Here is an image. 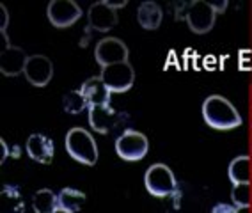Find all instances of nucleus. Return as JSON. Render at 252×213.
I'll return each mask as SVG.
<instances>
[{
    "label": "nucleus",
    "mask_w": 252,
    "mask_h": 213,
    "mask_svg": "<svg viewBox=\"0 0 252 213\" xmlns=\"http://www.w3.org/2000/svg\"><path fill=\"white\" fill-rule=\"evenodd\" d=\"M0 148H2V158H0V162L4 163V162H5V158L9 156V148H7V142H5L4 139L0 141Z\"/></svg>",
    "instance_id": "obj_24"
},
{
    "label": "nucleus",
    "mask_w": 252,
    "mask_h": 213,
    "mask_svg": "<svg viewBox=\"0 0 252 213\" xmlns=\"http://www.w3.org/2000/svg\"><path fill=\"white\" fill-rule=\"evenodd\" d=\"M0 206L2 213H25V201L18 186L4 185L0 192Z\"/></svg>",
    "instance_id": "obj_16"
},
{
    "label": "nucleus",
    "mask_w": 252,
    "mask_h": 213,
    "mask_svg": "<svg viewBox=\"0 0 252 213\" xmlns=\"http://www.w3.org/2000/svg\"><path fill=\"white\" fill-rule=\"evenodd\" d=\"M123 121V116L117 110L112 109V105H99V107H89V124L94 132L107 135L112 133L119 122Z\"/></svg>",
    "instance_id": "obj_9"
},
{
    "label": "nucleus",
    "mask_w": 252,
    "mask_h": 213,
    "mask_svg": "<svg viewBox=\"0 0 252 213\" xmlns=\"http://www.w3.org/2000/svg\"><path fill=\"white\" fill-rule=\"evenodd\" d=\"M50 23L57 29H68L82 16V7L73 0H52L46 7Z\"/></svg>",
    "instance_id": "obj_7"
},
{
    "label": "nucleus",
    "mask_w": 252,
    "mask_h": 213,
    "mask_svg": "<svg viewBox=\"0 0 252 213\" xmlns=\"http://www.w3.org/2000/svg\"><path fill=\"white\" fill-rule=\"evenodd\" d=\"M203 118L208 126L215 130H233L243 122L242 116L229 100L224 96H208L203 103Z\"/></svg>",
    "instance_id": "obj_1"
},
{
    "label": "nucleus",
    "mask_w": 252,
    "mask_h": 213,
    "mask_svg": "<svg viewBox=\"0 0 252 213\" xmlns=\"http://www.w3.org/2000/svg\"><path fill=\"white\" fill-rule=\"evenodd\" d=\"M54 213H71V212H66V210H63V208H59V210H55Z\"/></svg>",
    "instance_id": "obj_26"
},
{
    "label": "nucleus",
    "mask_w": 252,
    "mask_h": 213,
    "mask_svg": "<svg viewBox=\"0 0 252 213\" xmlns=\"http://www.w3.org/2000/svg\"><path fill=\"white\" fill-rule=\"evenodd\" d=\"M25 150H27V154L34 162L48 165L54 160V142L43 133H32L27 139Z\"/></svg>",
    "instance_id": "obj_13"
},
{
    "label": "nucleus",
    "mask_w": 252,
    "mask_h": 213,
    "mask_svg": "<svg viewBox=\"0 0 252 213\" xmlns=\"http://www.w3.org/2000/svg\"><path fill=\"white\" fill-rule=\"evenodd\" d=\"M146 190L155 197H169L178 192L174 173L165 163H153L144 174Z\"/></svg>",
    "instance_id": "obj_4"
},
{
    "label": "nucleus",
    "mask_w": 252,
    "mask_h": 213,
    "mask_svg": "<svg viewBox=\"0 0 252 213\" xmlns=\"http://www.w3.org/2000/svg\"><path fill=\"white\" fill-rule=\"evenodd\" d=\"M212 213H238V208H236L234 204L217 203L212 208Z\"/></svg>",
    "instance_id": "obj_22"
},
{
    "label": "nucleus",
    "mask_w": 252,
    "mask_h": 213,
    "mask_svg": "<svg viewBox=\"0 0 252 213\" xmlns=\"http://www.w3.org/2000/svg\"><path fill=\"white\" fill-rule=\"evenodd\" d=\"M231 199H233V204L238 210L249 208V204H251V190H249V183L247 185H234L233 192H231Z\"/></svg>",
    "instance_id": "obj_21"
},
{
    "label": "nucleus",
    "mask_w": 252,
    "mask_h": 213,
    "mask_svg": "<svg viewBox=\"0 0 252 213\" xmlns=\"http://www.w3.org/2000/svg\"><path fill=\"white\" fill-rule=\"evenodd\" d=\"M64 146H66L69 156L84 165H94L98 162V146H96L94 137L91 135L86 128H71L66 133Z\"/></svg>",
    "instance_id": "obj_2"
},
{
    "label": "nucleus",
    "mask_w": 252,
    "mask_h": 213,
    "mask_svg": "<svg viewBox=\"0 0 252 213\" xmlns=\"http://www.w3.org/2000/svg\"><path fill=\"white\" fill-rule=\"evenodd\" d=\"M101 80L108 87L110 92H126L130 91L135 82V71L128 61L126 62L112 64L107 68H101Z\"/></svg>",
    "instance_id": "obj_6"
},
{
    "label": "nucleus",
    "mask_w": 252,
    "mask_h": 213,
    "mask_svg": "<svg viewBox=\"0 0 252 213\" xmlns=\"http://www.w3.org/2000/svg\"><path fill=\"white\" fill-rule=\"evenodd\" d=\"M212 4V7L215 9V13H224L225 7H227V0H220V2H210Z\"/></svg>",
    "instance_id": "obj_23"
},
{
    "label": "nucleus",
    "mask_w": 252,
    "mask_h": 213,
    "mask_svg": "<svg viewBox=\"0 0 252 213\" xmlns=\"http://www.w3.org/2000/svg\"><path fill=\"white\" fill-rule=\"evenodd\" d=\"M149 142L144 133L137 130H125L116 139V153L126 162H139L148 154Z\"/></svg>",
    "instance_id": "obj_5"
},
{
    "label": "nucleus",
    "mask_w": 252,
    "mask_h": 213,
    "mask_svg": "<svg viewBox=\"0 0 252 213\" xmlns=\"http://www.w3.org/2000/svg\"><path fill=\"white\" fill-rule=\"evenodd\" d=\"M89 29L96 32H108L117 25V13L108 5L107 0L96 2L87 11Z\"/></svg>",
    "instance_id": "obj_12"
},
{
    "label": "nucleus",
    "mask_w": 252,
    "mask_h": 213,
    "mask_svg": "<svg viewBox=\"0 0 252 213\" xmlns=\"http://www.w3.org/2000/svg\"><path fill=\"white\" fill-rule=\"evenodd\" d=\"M23 75L34 87H45L54 77V64L46 55H29Z\"/></svg>",
    "instance_id": "obj_11"
},
{
    "label": "nucleus",
    "mask_w": 252,
    "mask_h": 213,
    "mask_svg": "<svg viewBox=\"0 0 252 213\" xmlns=\"http://www.w3.org/2000/svg\"><path fill=\"white\" fill-rule=\"evenodd\" d=\"M5 46L2 54H0V71L5 77H18L25 71V66H27L29 55L23 52V48L18 46H13L11 41L7 39V34H5Z\"/></svg>",
    "instance_id": "obj_10"
},
{
    "label": "nucleus",
    "mask_w": 252,
    "mask_h": 213,
    "mask_svg": "<svg viewBox=\"0 0 252 213\" xmlns=\"http://www.w3.org/2000/svg\"><path fill=\"white\" fill-rule=\"evenodd\" d=\"M227 174H229V180L233 185H247L251 182V158L247 154L236 156L229 163Z\"/></svg>",
    "instance_id": "obj_17"
},
{
    "label": "nucleus",
    "mask_w": 252,
    "mask_h": 213,
    "mask_svg": "<svg viewBox=\"0 0 252 213\" xmlns=\"http://www.w3.org/2000/svg\"><path fill=\"white\" fill-rule=\"evenodd\" d=\"M63 109L68 114H73V116H77V114L84 112V110H89V103H87L82 89H75V91H69L64 94Z\"/></svg>",
    "instance_id": "obj_20"
},
{
    "label": "nucleus",
    "mask_w": 252,
    "mask_h": 213,
    "mask_svg": "<svg viewBox=\"0 0 252 213\" xmlns=\"http://www.w3.org/2000/svg\"><path fill=\"white\" fill-rule=\"evenodd\" d=\"M59 197V208L66 210V212H78L86 203V194L77 188H63L57 194Z\"/></svg>",
    "instance_id": "obj_19"
},
{
    "label": "nucleus",
    "mask_w": 252,
    "mask_h": 213,
    "mask_svg": "<svg viewBox=\"0 0 252 213\" xmlns=\"http://www.w3.org/2000/svg\"><path fill=\"white\" fill-rule=\"evenodd\" d=\"M32 208L36 213H54L59 210V197L48 188H41L32 195Z\"/></svg>",
    "instance_id": "obj_18"
},
{
    "label": "nucleus",
    "mask_w": 252,
    "mask_h": 213,
    "mask_svg": "<svg viewBox=\"0 0 252 213\" xmlns=\"http://www.w3.org/2000/svg\"><path fill=\"white\" fill-rule=\"evenodd\" d=\"M128 46L125 45V41L119 37H103L98 41V45L94 48V57L96 62L101 68L112 66V64L126 62L128 61Z\"/></svg>",
    "instance_id": "obj_8"
},
{
    "label": "nucleus",
    "mask_w": 252,
    "mask_h": 213,
    "mask_svg": "<svg viewBox=\"0 0 252 213\" xmlns=\"http://www.w3.org/2000/svg\"><path fill=\"white\" fill-rule=\"evenodd\" d=\"M107 2L114 11L119 9V7H125V5H126V0H119V2H110V0H107Z\"/></svg>",
    "instance_id": "obj_25"
},
{
    "label": "nucleus",
    "mask_w": 252,
    "mask_h": 213,
    "mask_svg": "<svg viewBox=\"0 0 252 213\" xmlns=\"http://www.w3.org/2000/svg\"><path fill=\"white\" fill-rule=\"evenodd\" d=\"M163 20L162 7L155 2H142L137 7V22L146 30H157Z\"/></svg>",
    "instance_id": "obj_15"
},
{
    "label": "nucleus",
    "mask_w": 252,
    "mask_h": 213,
    "mask_svg": "<svg viewBox=\"0 0 252 213\" xmlns=\"http://www.w3.org/2000/svg\"><path fill=\"white\" fill-rule=\"evenodd\" d=\"M82 92L86 96L89 107H99V105H108L110 103V94L108 87L105 86V82L101 80V77H91L87 78L84 84L80 86Z\"/></svg>",
    "instance_id": "obj_14"
},
{
    "label": "nucleus",
    "mask_w": 252,
    "mask_h": 213,
    "mask_svg": "<svg viewBox=\"0 0 252 213\" xmlns=\"http://www.w3.org/2000/svg\"><path fill=\"white\" fill-rule=\"evenodd\" d=\"M176 18L187 20L189 29L194 34H208L215 25L217 13L206 0H194L181 5V11H178Z\"/></svg>",
    "instance_id": "obj_3"
}]
</instances>
